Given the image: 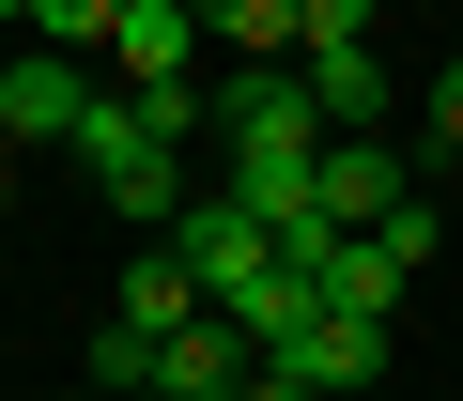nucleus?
Instances as JSON below:
<instances>
[{"mask_svg": "<svg viewBox=\"0 0 463 401\" xmlns=\"http://www.w3.org/2000/svg\"><path fill=\"white\" fill-rule=\"evenodd\" d=\"M78 170H93V200H109L124 232H170V217H185V154L155 139L139 78H124V93H93V124H78Z\"/></svg>", "mask_w": 463, "mask_h": 401, "instance_id": "1", "label": "nucleus"}, {"mask_svg": "<svg viewBox=\"0 0 463 401\" xmlns=\"http://www.w3.org/2000/svg\"><path fill=\"white\" fill-rule=\"evenodd\" d=\"M325 386H386V324L371 309H309L263 340V401H325Z\"/></svg>", "mask_w": 463, "mask_h": 401, "instance_id": "2", "label": "nucleus"}, {"mask_svg": "<svg viewBox=\"0 0 463 401\" xmlns=\"http://www.w3.org/2000/svg\"><path fill=\"white\" fill-rule=\"evenodd\" d=\"M155 401H263V340L232 324V309H185L155 340Z\"/></svg>", "mask_w": 463, "mask_h": 401, "instance_id": "3", "label": "nucleus"}, {"mask_svg": "<svg viewBox=\"0 0 463 401\" xmlns=\"http://www.w3.org/2000/svg\"><path fill=\"white\" fill-rule=\"evenodd\" d=\"M402 200H417V185H402V154H386L371 124H325V217H340V232H386Z\"/></svg>", "mask_w": 463, "mask_h": 401, "instance_id": "4", "label": "nucleus"}, {"mask_svg": "<svg viewBox=\"0 0 463 401\" xmlns=\"http://www.w3.org/2000/svg\"><path fill=\"white\" fill-rule=\"evenodd\" d=\"M78 124H93V78H78V47L0 62V139H78Z\"/></svg>", "mask_w": 463, "mask_h": 401, "instance_id": "5", "label": "nucleus"}, {"mask_svg": "<svg viewBox=\"0 0 463 401\" xmlns=\"http://www.w3.org/2000/svg\"><path fill=\"white\" fill-rule=\"evenodd\" d=\"M309 108H325V124H386V108H402V78H386V47H371V32H340V47H309Z\"/></svg>", "mask_w": 463, "mask_h": 401, "instance_id": "6", "label": "nucleus"}, {"mask_svg": "<svg viewBox=\"0 0 463 401\" xmlns=\"http://www.w3.org/2000/svg\"><path fill=\"white\" fill-rule=\"evenodd\" d=\"M402 278H417V263H402L386 232H325V309H371V324H386V309H402Z\"/></svg>", "mask_w": 463, "mask_h": 401, "instance_id": "7", "label": "nucleus"}, {"mask_svg": "<svg viewBox=\"0 0 463 401\" xmlns=\"http://www.w3.org/2000/svg\"><path fill=\"white\" fill-rule=\"evenodd\" d=\"M185 32H201V0H124V16H109L124 78H185Z\"/></svg>", "mask_w": 463, "mask_h": 401, "instance_id": "8", "label": "nucleus"}, {"mask_svg": "<svg viewBox=\"0 0 463 401\" xmlns=\"http://www.w3.org/2000/svg\"><path fill=\"white\" fill-rule=\"evenodd\" d=\"M185 309H216V294H201V263H185V232H170L155 263H124V324H155V340H170Z\"/></svg>", "mask_w": 463, "mask_h": 401, "instance_id": "9", "label": "nucleus"}, {"mask_svg": "<svg viewBox=\"0 0 463 401\" xmlns=\"http://www.w3.org/2000/svg\"><path fill=\"white\" fill-rule=\"evenodd\" d=\"M216 47H309V0H201Z\"/></svg>", "mask_w": 463, "mask_h": 401, "instance_id": "10", "label": "nucleus"}, {"mask_svg": "<svg viewBox=\"0 0 463 401\" xmlns=\"http://www.w3.org/2000/svg\"><path fill=\"white\" fill-rule=\"evenodd\" d=\"M371 16H402V0H309V47H340V32H371Z\"/></svg>", "mask_w": 463, "mask_h": 401, "instance_id": "11", "label": "nucleus"}, {"mask_svg": "<svg viewBox=\"0 0 463 401\" xmlns=\"http://www.w3.org/2000/svg\"><path fill=\"white\" fill-rule=\"evenodd\" d=\"M432 139H463V62H432Z\"/></svg>", "mask_w": 463, "mask_h": 401, "instance_id": "12", "label": "nucleus"}, {"mask_svg": "<svg viewBox=\"0 0 463 401\" xmlns=\"http://www.w3.org/2000/svg\"><path fill=\"white\" fill-rule=\"evenodd\" d=\"M0 200H16V170H0Z\"/></svg>", "mask_w": 463, "mask_h": 401, "instance_id": "13", "label": "nucleus"}, {"mask_svg": "<svg viewBox=\"0 0 463 401\" xmlns=\"http://www.w3.org/2000/svg\"><path fill=\"white\" fill-rule=\"evenodd\" d=\"M417 16H432V0H417Z\"/></svg>", "mask_w": 463, "mask_h": 401, "instance_id": "14", "label": "nucleus"}]
</instances>
